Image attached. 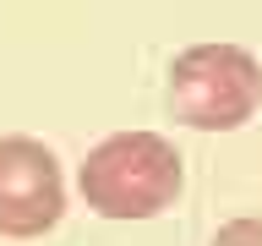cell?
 <instances>
[{"mask_svg": "<svg viewBox=\"0 0 262 246\" xmlns=\"http://www.w3.org/2000/svg\"><path fill=\"white\" fill-rule=\"evenodd\" d=\"M180 186H186V164L175 142L159 131H110L104 142L88 148L77 170V192L98 219L131 224V219H159L175 208Z\"/></svg>", "mask_w": 262, "mask_h": 246, "instance_id": "obj_1", "label": "cell"}, {"mask_svg": "<svg viewBox=\"0 0 262 246\" xmlns=\"http://www.w3.org/2000/svg\"><path fill=\"white\" fill-rule=\"evenodd\" d=\"M169 110L196 131H241L262 110V60L229 38L186 44L169 60Z\"/></svg>", "mask_w": 262, "mask_h": 246, "instance_id": "obj_2", "label": "cell"}, {"mask_svg": "<svg viewBox=\"0 0 262 246\" xmlns=\"http://www.w3.org/2000/svg\"><path fill=\"white\" fill-rule=\"evenodd\" d=\"M213 246H262V219L241 213V219H229V224H219Z\"/></svg>", "mask_w": 262, "mask_h": 246, "instance_id": "obj_4", "label": "cell"}, {"mask_svg": "<svg viewBox=\"0 0 262 246\" xmlns=\"http://www.w3.org/2000/svg\"><path fill=\"white\" fill-rule=\"evenodd\" d=\"M66 213V175L55 148L38 137H0V235L6 241H38Z\"/></svg>", "mask_w": 262, "mask_h": 246, "instance_id": "obj_3", "label": "cell"}]
</instances>
